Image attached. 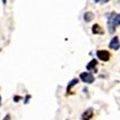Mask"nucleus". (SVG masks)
I'll return each mask as SVG.
<instances>
[{
    "label": "nucleus",
    "mask_w": 120,
    "mask_h": 120,
    "mask_svg": "<svg viewBox=\"0 0 120 120\" xmlns=\"http://www.w3.org/2000/svg\"><path fill=\"white\" fill-rule=\"evenodd\" d=\"M96 55L99 60L104 62L108 61L111 59V53L106 50H98L96 52Z\"/></svg>",
    "instance_id": "7ed1b4c3"
},
{
    "label": "nucleus",
    "mask_w": 120,
    "mask_h": 120,
    "mask_svg": "<svg viewBox=\"0 0 120 120\" xmlns=\"http://www.w3.org/2000/svg\"><path fill=\"white\" fill-rule=\"evenodd\" d=\"M4 120H10V116L9 115H6V116L4 117Z\"/></svg>",
    "instance_id": "9b49d317"
},
{
    "label": "nucleus",
    "mask_w": 120,
    "mask_h": 120,
    "mask_svg": "<svg viewBox=\"0 0 120 120\" xmlns=\"http://www.w3.org/2000/svg\"><path fill=\"white\" fill-rule=\"evenodd\" d=\"M92 32L93 34H100V35H102L105 33L103 29L98 24H94L92 26Z\"/></svg>",
    "instance_id": "423d86ee"
},
{
    "label": "nucleus",
    "mask_w": 120,
    "mask_h": 120,
    "mask_svg": "<svg viewBox=\"0 0 120 120\" xmlns=\"http://www.w3.org/2000/svg\"><path fill=\"white\" fill-rule=\"evenodd\" d=\"M79 82V80H78L77 78H73L71 81L68 83L67 85V87H66V92H67V94H70L71 93V89L75 85H76Z\"/></svg>",
    "instance_id": "6e6552de"
},
{
    "label": "nucleus",
    "mask_w": 120,
    "mask_h": 120,
    "mask_svg": "<svg viewBox=\"0 0 120 120\" xmlns=\"http://www.w3.org/2000/svg\"><path fill=\"white\" fill-rule=\"evenodd\" d=\"M98 60L96 59H92L90 62H88L87 65H86V69H87L89 71H93L95 73L98 72V70H97V66H98Z\"/></svg>",
    "instance_id": "39448f33"
},
{
    "label": "nucleus",
    "mask_w": 120,
    "mask_h": 120,
    "mask_svg": "<svg viewBox=\"0 0 120 120\" xmlns=\"http://www.w3.org/2000/svg\"><path fill=\"white\" fill-rule=\"evenodd\" d=\"M108 19V29L110 34H113L116 30V28L120 25V14L112 12L107 14Z\"/></svg>",
    "instance_id": "f257e3e1"
},
{
    "label": "nucleus",
    "mask_w": 120,
    "mask_h": 120,
    "mask_svg": "<svg viewBox=\"0 0 120 120\" xmlns=\"http://www.w3.org/2000/svg\"><path fill=\"white\" fill-rule=\"evenodd\" d=\"M79 78L85 83H87V84H92L95 82V77L94 76L92 75V73L91 72H82L80 75H79Z\"/></svg>",
    "instance_id": "f03ea898"
},
{
    "label": "nucleus",
    "mask_w": 120,
    "mask_h": 120,
    "mask_svg": "<svg viewBox=\"0 0 120 120\" xmlns=\"http://www.w3.org/2000/svg\"><path fill=\"white\" fill-rule=\"evenodd\" d=\"M95 3H102V4H106L109 2V0H93Z\"/></svg>",
    "instance_id": "9d476101"
},
{
    "label": "nucleus",
    "mask_w": 120,
    "mask_h": 120,
    "mask_svg": "<svg viewBox=\"0 0 120 120\" xmlns=\"http://www.w3.org/2000/svg\"><path fill=\"white\" fill-rule=\"evenodd\" d=\"M94 19H95V14H93L92 11H87V12L85 13L84 15H83V19H84L86 23L91 22V21H92Z\"/></svg>",
    "instance_id": "0eeeda50"
},
{
    "label": "nucleus",
    "mask_w": 120,
    "mask_h": 120,
    "mask_svg": "<svg viewBox=\"0 0 120 120\" xmlns=\"http://www.w3.org/2000/svg\"><path fill=\"white\" fill-rule=\"evenodd\" d=\"M3 1V3H4V4H5V3H6V0H2Z\"/></svg>",
    "instance_id": "f8f14e48"
},
{
    "label": "nucleus",
    "mask_w": 120,
    "mask_h": 120,
    "mask_svg": "<svg viewBox=\"0 0 120 120\" xmlns=\"http://www.w3.org/2000/svg\"><path fill=\"white\" fill-rule=\"evenodd\" d=\"M93 112H92V109L89 108L86 111H85L84 113L82 114V120H90L92 118Z\"/></svg>",
    "instance_id": "1a4fd4ad"
},
{
    "label": "nucleus",
    "mask_w": 120,
    "mask_h": 120,
    "mask_svg": "<svg viewBox=\"0 0 120 120\" xmlns=\"http://www.w3.org/2000/svg\"><path fill=\"white\" fill-rule=\"evenodd\" d=\"M108 47L111 50H118L120 49V41L118 36H114L113 38L111 40V41L109 42Z\"/></svg>",
    "instance_id": "20e7f679"
}]
</instances>
